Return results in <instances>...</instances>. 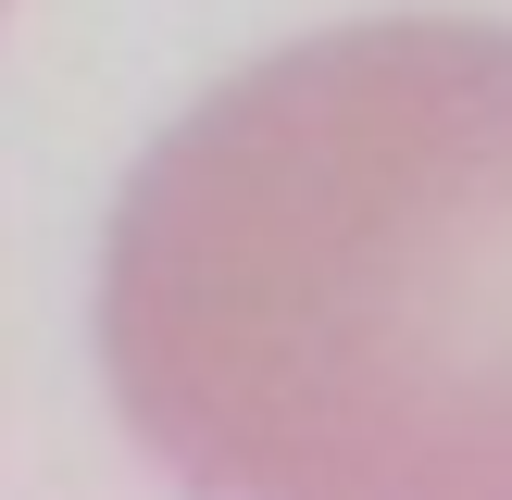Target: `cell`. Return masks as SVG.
Returning a JSON list of instances; mask_svg holds the SVG:
<instances>
[{"label": "cell", "instance_id": "obj_1", "mask_svg": "<svg viewBox=\"0 0 512 500\" xmlns=\"http://www.w3.org/2000/svg\"><path fill=\"white\" fill-rule=\"evenodd\" d=\"M138 450L263 500H512V25L388 13L225 75L100 250Z\"/></svg>", "mask_w": 512, "mask_h": 500}]
</instances>
